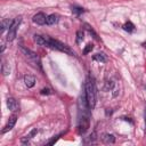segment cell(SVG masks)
Instances as JSON below:
<instances>
[{"instance_id":"obj_1","label":"cell","mask_w":146,"mask_h":146,"mask_svg":"<svg viewBox=\"0 0 146 146\" xmlns=\"http://www.w3.org/2000/svg\"><path fill=\"white\" fill-rule=\"evenodd\" d=\"M86 98H87V103L91 108L95 107L96 105V99H97V92H96V86H95V82H94V79L91 76H88L87 78V81H86Z\"/></svg>"},{"instance_id":"obj_2","label":"cell","mask_w":146,"mask_h":146,"mask_svg":"<svg viewBox=\"0 0 146 146\" xmlns=\"http://www.w3.org/2000/svg\"><path fill=\"white\" fill-rule=\"evenodd\" d=\"M48 41H49V48H52V49H57V50H60V51H64L66 54H70V55H74V52L63 42L58 41V40H54L51 38H48Z\"/></svg>"},{"instance_id":"obj_3","label":"cell","mask_w":146,"mask_h":146,"mask_svg":"<svg viewBox=\"0 0 146 146\" xmlns=\"http://www.w3.org/2000/svg\"><path fill=\"white\" fill-rule=\"evenodd\" d=\"M21 22H22V16H18V17H16V18L13 21V23H11V25H10L9 30H8L7 41H13V40L16 38L17 30H18V26H19Z\"/></svg>"},{"instance_id":"obj_4","label":"cell","mask_w":146,"mask_h":146,"mask_svg":"<svg viewBox=\"0 0 146 146\" xmlns=\"http://www.w3.org/2000/svg\"><path fill=\"white\" fill-rule=\"evenodd\" d=\"M16 121H17V115H16V114L10 115V116H9V119H8V121H7V124L5 125V128L2 129V131H1V132H2V133H5V132H7V131L11 130V129L14 128V125H15Z\"/></svg>"},{"instance_id":"obj_5","label":"cell","mask_w":146,"mask_h":146,"mask_svg":"<svg viewBox=\"0 0 146 146\" xmlns=\"http://www.w3.org/2000/svg\"><path fill=\"white\" fill-rule=\"evenodd\" d=\"M46 21H47V16L43 14V13H38L33 16V22L38 25H43L46 24Z\"/></svg>"},{"instance_id":"obj_6","label":"cell","mask_w":146,"mask_h":146,"mask_svg":"<svg viewBox=\"0 0 146 146\" xmlns=\"http://www.w3.org/2000/svg\"><path fill=\"white\" fill-rule=\"evenodd\" d=\"M34 40L38 44L43 46V47H48L49 48V41H48V36H41V35H34Z\"/></svg>"},{"instance_id":"obj_7","label":"cell","mask_w":146,"mask_h":146,"mask_svg":"<svg viewBox=\"0 0 146 146\" xmlns=\"http://www.w3.org/2000/svg\"><path fill=\"white\" fill-rule=\"evenodd\" d=\"M24 84H25L27 88H33L34 84H35V78H34L33 75H30V74L25 75V76H24Z\"/></svg>"},{"instance_id":"obj_8","label":"cell","mask_w":146,"mask_h":146,"mask_svg":"<svg viewBox=\"0 0 146 146\" xmlns=\"http://www.w3.org/2000/svg\"><path fill=\"white\" fill-rule=\"evenodd\" d=\"M7 106H8V108L10 110V111H17L18 110V103H17V100L15 99V98H13V97H9L8 99H7Z\"/></svg>"},{"instance_id":"obj_9","label":"cell","mask_w":146,"mask_h":146,"mask_svg":"<svg viewBox=\"0 0 146 146\" xmlns=\"http://www.w3.org/2000/svg\"><path fill=\"white\" fill-rule=\"evenodd\" d=\"M13 21H10L9 18H5L1 21V33H3L6 30H9L10 25H11Z\"/></svg>"},{"instance_id":"obj_10","label":"cell","mask_w":146,"mask_h":146,"mask_svg":"<svg viewBox=\"0 0 146 146\" xmlns=\"http://www.w3.org/2000/svg\"><path fill=\"white\" fill-rule=\"evenodd\" d=\"M102 140L105 143V144H113L115 141V137L111 133H105L103 137H102Z\"/></svg>"},{"instance_id":"obj_11","label":"cell","mask_w":146,"mask_h":146,"mask_svg":"<svg viewBox=\"0 0 146 146\" xmlns=\"http://www.w3.org/2000/svg\"><path fill=\"white\" fill-rule=\"evenodd\" d=\"M57 21H58V16H57V15H55V14H51V15L47 16L46 24H47V25H52V24L57 23Z\"/></svg>"},{"instance_id":"obj_12","label":"cell","mask_w":146,"mask_h":146,"mask_svg":"<svg viewBox=\"0 0 146 146\" xmlns=\"http://www.w3.org/2000/svg\"><path fill=\"white\" fill-rule=\"evenodd\" d=\"M36 132H38V130H36V129H33L27 136H25L24 138H22V143H23V144H29V143H30V139H32L33 136H34Z\"/></svg>"},{"instance_id":"obj_13","label":"cell","mask_w":146,"mask_h":146,"mask_svg":"<svg viewBox=\"0 0 146 146\" xmlns=\"http://www.w3.org/2000/svg\"><path fill=\"white\" fill-rule=\"evenodd\" d=\"M92 59L96 62H100V63H105L107 60V57L104 54H96L92 56Z\"/></svg>"},{"instance_id":"obj_14","label":"cell","mask_w":146,"mask_h":146,"mask_svg":"<svg viewBox=\"0 0 146 146\" xmlns=\"http://www.w3.org/2000/svg\"><path fill=\"white\" fill-rule=\"evenodd\" d=\"M1 72H2V74H3V75H8V74L10 73L9 65H8L5 60H2V64H1Z\"/></svg>"},{"instance_id":"obj_15","label":"cell","mask_w":146,"mask_h":146,"mask_svg":"<svg viewBox=\"0 0 146 146\" xmlns=\"http://www.w3.org/2000/svg\"><path fill=\"white\" fill-rule=\"evenodd\" d=\"M123 29H124L125 31H128V32H132V31H135V25H133L131 22H127V23L123 25Z\"/></svg>"},{"instance_id":"obj_16","label":"cell","mask_w":146,"mask_h":146,"mask_svg":"<svg viewBox=\"0 0 146 146\" xmlns=\"http://www.w3.org/2000/svg\"><path fill=\"white\" fill-rule=\"evenodd\" d=\"M113 87H114V82L112 80H107L106 83H105V89L106 90H111V89H113Z\"/></svg>"},{"instance_id":"obj_17","label":"cell","mask_w":146,"mask_h":146,"mask_svg":"<svg viewBox=\"0 0 146 146\" xmlns=\"http://www.w3.org/2000/svg\"><path fill=\"white\" fill-rule=\"evenodd\" d=\"M83 40V32L82 31H78L76 32V43H80Z\"/></svg>"},{"instance_id":"obj_18","label":"cell","mask_w":146,"mask_h":146,"mask_svg":"<svg viewBox=\"0 0 146 146\" xmlns=\"http://www.w3.org/2000/svg\"><path fill=\"white\" fill-rule=\"evenodd\" d=\"M92 48H94V44L92 43H88L87 44V47L84 48V50H83V54H88L89 51H91L92 50Z\"/></svg>"},{"instance_id":"obj_19","label":"cell","mask_w":146,"mask_h":146,"mask_svg":"<svg viewBox=\"0 0 146 146\" xmlns=\"http://www.w3.org/2000/svg\"><path fill=\"white\" fill-rule=\"evenodd\" d=\"M72 11L79 15V14H81V13H83L84 10H83L82 8H80V7H72Z\"/></svg>"},{"instance_id":"obj_20","label":"cell","mask_w":146,"mask_h":146,"mask_svg":"<svg viewBox=\"0 0 146 146\" xmlns=\"http://www.w3.org/2000/svg\"><path fill=\"white\" fill-rule=\"evenodd\" d=\"M84 26H86V29H87V30H88V31H89L90 33H92V34H94V38L98 39V38H97V34L95 33V31H94V30H92V29H91V27H90V26H89L88 24H84Z\"/></svg>"},{"instance_id":"obj_21","label":"cell","mask_w":146,"mask_h":146,"mask_svg":"<svg viewBox=\"0 0 146 146\" xmlns=\"http://www.w3.org/2000/svg\"><path fill=\"white\" fill-rule=\"evenodd\" d=\"M40 94H41V95H50L51 91H50V89H48V88H43V89H41Z\"/></svg>"},{"instance_id":"obj_22","label":"cell","mask_w":146,"mask_h":146,"mask_svg":"<svg viewBox=\"0 0 146 146\" xmlns=\"http://www.w3.org/2000/svg\"><path fill=\"white\" fill-rule=\"evenodd\" d=\"M143 46H144V47L146 48V42H144V43H143Z\"/></svg>"},{"instance_id":"obj_23","label":"cell","mask_w":146,"mask_h":146,"mask_svg":"<svg viewBox=\"0 0 146 146\" xmlns=\"http://www.w3.org/2000/svg\"><path fill=\"white\" fill-rule=\"evenodd\" d=\"M145 113H146V112H145Z\"/></svg>"}]
</instances>
